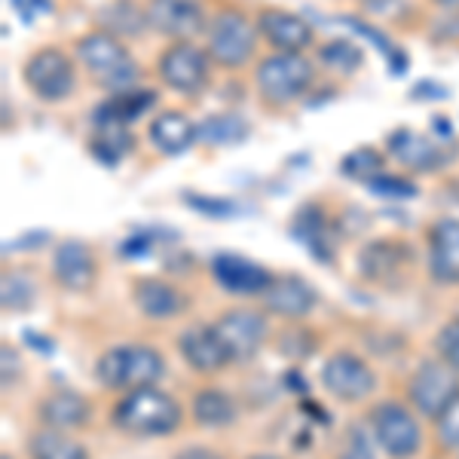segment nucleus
Wrapping results in <instances>:
<instances>
[{"mask_svg":"<svg viewBox=\"0 0 459 459\" xmlns=\"http://www.w3.org/2000/svg\"><path fill=\"white\" fill-rule=\"evenodd\" d=\"M53 276L65 291H89L99 279V264H95L92 248L80 239H65L53 255Z\"/></svg>","mask_w":459,"mask_h":459,"instance_id":"nucleus-15","label":"nucleus"},{"mask_svg":"<svg viewBox=\"0 0 459 459\" xmlns=\"http://www.w3.org/2000/svg\"><path fill=\"white\" fill-rule=\"evenodd\" d=\"M194 203L196 212H205V214H218V218H230L236 214L233 203H221V199H203V196H187Z\"/></svg>","mask_w":459,"mask_h":459,"instance_id":"nucleus-38","label":"nucleus"},{"mask_svg":"<svg viewBox=\"0 0 459 459\" xmlns=\"http://www.w3.org/2000/svg\"><path fill=\"white\" fill-rule=\"evenodd\" d=\"M175 459H224L214 447H203V444H194V447H184L181 454H175Z\"/></svg>","mask_w":459,"mask_h":459,"instance_id":"nucleus-39","label":"nucleus"},{"mask_svg":"<svg viewBox=\"0 0 459 459\" xmlns=\"http://www.w3.org/2000/svg\"><path fill=\"white\" fill-rule=\"evenodd\" d=\"M389 157H395V162H402L411 172H438L444 162H450V151H444L438 142L420 135L413 129H398L389 135L386 142Z\"/></svg>","mask_w":459,"mask_h":459,"instance_id":"nucleus-16","label":"nucleus"},{"mask_svg":"<svg viewBox=\"0 0 459 459\" xmlns=\"http://www.w3.org/2000/svg\"><path fill=\"white\" fill-rule=\"evenodd\" d=\"M322 386L340 402H361L374 392L377 377L361 355L334 352L322 365Z\"/></svg>","mask_w":459,"mask_h":459,"instance_id":"nucleus-12","label":"nucleus"},{"mask_svg":"<svg viewBox=\"0 0 459 459\" xmlns=\"http://www.w3.org/2000/svg\"><path fill=\"white\" fill-rule=\"evenodd\" d=\"M257 22H251L239 10H221L209 19L205 28V53L212 65L227 71L246 68L257 49Z\"/></svg>","mask_w":459,"mask_h":459,"instance_id":"nucleus-5","label":"nucleus"},{"mask_svg":"<svg viewBox=\"0 0 459 459\" xmlns=\"http://www.w3.org/2000/svg\"><path fill=\"white\" fill-rule=\"evenodd\" d=\"M22 80L40 101H65L77 89V68H74V58L65 49L43 47L25 62Z\"/></svg>","mask_w":459,"mask_h":459,"instance_id":"nucleus-8","label":"nucleus"},{"mask_svg":"<svg viewBox=\"0 0 459 459\" xmlns=\"http://www.w3.org/2000/svg\"><path fill=\"white\" fill-rule=\"evenodd\" d=\"M28 456L31 459H89V450L74 441L68 432L58 429H40L28 438Z\"/></svg>","mask_w":459,"mask_h":459,"instance_id":"nucleus-27","label":"nucleus"},{"mask_svg":"<svg viewBox=\"0 0 459 459\" xmlns=\"http://www.w3.org/2000/svg\"><path fill=\"white\" fill-rule=\"evenodd\" d=\"M132 147H135V135L129 132V123L95 117V132L89 138V151H92L95 160L105 162V166H117Z\"/></svg>","mask_w":459,"mask_h":459,"instance_id":"nucleus-25","label":"nucleus"},{"mask_svg":"<svg viewBox=\"0 0 459 459\" xmlns=\"http://www.w3.org/2000/svg\"><path fill=\"white\" fill-rule=\"evenodd\" d=\"M212 276L224 291L230 294H261L266 291V285L273 282V273L266 266L248 261L246 255H236V251H221L212 257Z\"/></svg>","mask_w":459,"mask_h":459,"instance_id":"nucleus-14","label":"nucleus"},{"mask_svg":"<svg viewBox=\"0 0 459 459\" xmlns=\"http://www.w3.org/2000/svg\"><path fill=\"white\" fill-rule=\"evenodd\" d=\"M368 187L374 190V194H380V196H413L417 194V187H413L411 181H404V178H389V175H380L377 181H371Z\"/></svg>","mask_w":459,"mask_h":459,"instance_id":"nucleus-36","label":"nucleus"},{"mask_svg":"<svg viewBox=\"0 0 459 459\" xmlns=\"http://www.w3.org/2000/svg\"><path fill=\"white\" fill-rule=\"evenodd\" d=\"M294 233L303 239V246L313 248V255L322 264H328L331 257H334V255H331V248H328V218H325L322 209H316V205L300 209L298 221H294Z\"/></svg>","mask_w":459,"mask_h":459,"instance_id":"nucleus-28","label":"nucleus"},{"mask_svg":"<svg viewBox=\"0 0 459 459\" xmlns=\"http://www.w3.org/2000/svg\"><path fill=\"white\" fill-rule=\"evenodd\" d=\"M214 331H218L221 346H224L227 359L233 365H246V361L255 359L266 343V337H270L266 316L257 313V309H227L214 322Z\"/></svg>","mask_w":459,"mask_h":459,"instance_id":"nucleus-10","label":"nucleus"},{"mask_svg":"<svg viewBox=\"0 0 459 459\" xmlns=\"http://www.w3.org/2000/svg\"><path fill=\"white\" fill-rule=\"evenodd\" d=\"M92 417V407L80 392L74 389H56L43 398L40 404V423L47 429H58V432H74L83 429Z\"/></svg>","mask_w":459,"mask_h":459,"instance_id":"nucleus-22","label":"nucleus"},{"mask_svg":"<svg viewBox=\"0 0 459 459\" xmlns=\"http://www.w3.org/2000/svg\"><path fill=\"white\" fill-rule=\"evenodd\" d=\"M160 80L178 95H199L212 83V58L194 40L169 43L157 62Z\"/></svg>","mask_w":459,"mask_h":459,"instance_id":"nucleus-7","label":"nucleus"},{"mask_svg":"<svg viewBox=\"0 0 459 459\" xmlns=\"http://www.w3.org/2000/svg\"><path fill=\"white\" fill-rule=\"evenodd\" d=\"M435 435L444 450H459V395L435 417Z\"/></svg>","mask_w":459,"mask_h":459,"instance_id":"nucleus-33","label":"nucleus"},{"mask_svg":"<svg viewBox=\"0 0 459 459\" xmlns=\"http://www.w3.org/2000/svg\"><path fill=\"white\" fill-rule=\"evenodd\" d=\"M34 282L28 279V273L22 270H6L0 279V303H4L6 313H22L34 303Z\"/></svg>","mask_w":459,"mask_h":459,"instance_id":"nucleus-30","label":"nucleus"},{"mask_svg":"<svg viewBox=\"0 0 459 459\" xmlns=\"http://www.w3.org/2000/svg\"><path fill=\"white\" fill-rule=\"evenodd\" d=\"M438 6H444V10H450V13H459V0H435Z\"/></svg>","mask_w":459,"mask_h":459,"instance_id":"nucleus-40","label":"nucleus"},{"mask_svg":"<svg viewBox=\"0 0 459 459\" xmlns=\"http://www.w3.org/2000/svg\"><path fill=\"white\" fill-rule=\"evenodd\" d=\"M435 350H438V359L447 361L450 368L459 371V318L447 322L435 337Z\"/></svg>","mask_w":459,"mask_h":459,"instance_id":"nucleus-35","label":"nucleus"},{"mask_svg":"<svg viewBox=\"0 0 459 459\" xmlns=\"http://www.w3.org/2000/svg\"><path fill=\"white\" fill-rule=\"evenodd\" d=\"M368 423H371V435H374L377 447L389 459H413L420 454L423 432H420V423L411 407H404L398 402H380L371 407Z\"/></svg>","mask_w":459,"mask_h":459,"instance_id":"nucleus-6","label":"nucleus"},{"mask_svg":"<svg viewBox=\"0 0 459 459\" xmlns=\"http://www.w3.org/2000/svg\"><path fill=\"white\" fill-rule=\"evenodd\" d=\"M99 31H108L120 40H132V37H142L147 28V13L142 4L135 0H110L99 10Z\"/></svg>","mask_w":459,"mask_h":459,"instance_id":"nucleus-24","label":"nucleus"},{"mask_svg":"<svg viewBox=\"0 0 459 459\" xmlns=\"http://www.w3.org/2000/svg\"><path fill=\"white\" fill-rule=\"evenodd\" d=\"M147 135H151V144L160 153L178 157V153L190 151L199 142V126L187 114H181V110H162V114L151 120Z\"/></svg>","mask_w":459,"mask_h":459,"instance_id":"nucleus-21","label":"nucleus"},{"mask_svg":"<svg viewBox=\"0 0 459 459\" xmlns=\"http://www.w3.org/2000/svg\"><path fill=\"white\" fill-rule=\"evenodd\" d=\"M255 22L261 40L270 43L276 53H303L316 40V31L307 19L298 16V13L279 10V6H266V10L257 13Z\"/></svg>","mask_w":459,"mask_h":459,"instance_id":"nucleus-13","label":"nucleus"},{"mask_svg":"<svg viewBox=\"0 0 459 459\" xmlns=\"http://www.w3.org/2000/svg\"><path fill=\"white\" fill-rule=\"evenodd\" d=\"M459 395V371L444 359H429L413 371L407 398L420 417L435 420L438 413Z\"/></svg>","mask_w":459,"mask_h":459,"instance_id":"nucleus-9","label":"nucleus"},{"mask_svg":"<svg viewBox=\"0 0 459 459\" xmlns=\"http://www.w3.org/2000/svg\"><path fill=\"white\" fill-rule=\"evenodd\" d=\"M261 303L266 313L282 316V318H303L316 309L318 294L309 282H303L300 276H273V282L266 285L261 294Z\"/></svg>","mask_w":459,"mask_h":459,"instance_id":"nucleus-17","label":"nucleus"},{"mask_svg":"<svg viewBox=\"0 0 459 459\" xmlns=\"http://www.w3.org/2000/svg\"><path fill=\"white\" fill-rule=\"evenodd\" d=\"M0 374H4V389H10V383H16L22 374V359L10 343H4L0 350Z\"/></svg>","mask_w":459,"mask_h":459,"instance_id":"nucleus-37","label":"nucleus"},{"mask_svg":"<svg viewBox=\"0 0 459 459\" xmlns=\"http://www.w3.org/2000/svg\"><path fill=\"white\" fill-rule=\"evenodd\" d=\"M190 411H194V420L196 426L203 429H224L236 420V402L233 395L224 389H214V386H205L199 389L194 395V404H190Z\"/></svg>","mask_w":459,"mask_h":459,"instance_id":"nucleus-26","label":"nucleus"},{"mask_svg":"<svg viewBox=\"0 0 459 459\" xmlns=\"http://www.w3.org/2000/svg\"><path fill=\"white\" fill-rule=\"evenodd\" d=\"M166 374V361L153 346L144 343H126L114 346L99 359L95 365V377L105 389H144V386H157L160 377Z\"/></svg>","mask_w":459,"mask_h":459,"instance_id":"nucleus-3","label":"nucleus"},{"mask_svg":"<svg viewBox=\"0 0 459 459\" xmlns=\"http://www.w3.org/2000/svg\"><path fill=\"white\" fill-rule=\"evenodd\" d=\"M316 83V65L303 53H273L255 71L257 95L273 108H285L303 99Z\"/></svg>","mask_w":459,"mask_h":459,"instance_id":"nucleus-4","label":"nucleus"},{"mask_svg":"<svg viewBox=\"0 0 459 459\" xmlns=\"http://www.w3.org/2000/svg\"><path fill=\"white\" fill-rule=\"evenodd\" d=\"M411 261H413L411 246H404L398 239H377L361 251L359 266L365 279L386 285L392 279H402L404 266H411Z\"/></svg>","mask_w":459,"mask_h":459,"instance_id":"nucleus-20","label":"nucleus"},{"mask_svg":"<svg viewBox=\"0 0 459 459\" xmlns=\"http://www.w3.org/2000/svg\"><path fill=\"white\" fill-rule=\"evenodd\" d=\"M0 459H13V456H10V454H4V456H0Z\"/></svg>","mask_w":459,"mask_h":459,"instance_id":"nucleus-42","label":"nucleus"},{"mask_svg":"<svg viewBox=\"0 0 459 459\" xmlns=\"http://www.w3.org/2000/svg\"><path fill=\"white\" fill-rule=\"evenodd\" d=\"M144 13L151 31L172 43L194 40L196 34H205V28H209L203 0H147Z\"/></svg>","mask_w":459,"mask_h":459,"instance_id":"nucleus-11","label":"nucleus"},{"mask_svg":"<svg viewBox=\"0 0 459 459\" xmlns=\"http://www.w3.org/2000/svg\"><path fill=\"white\" fill-rule=\"evenodd\" d=\"M383 166H386V157L377 147H359V151L346 153L343 162H340V172L352 178V181L371 184L383 175Z\"/></svg>","mask_w":459,"mask_h":459,"instance_id":"nucleus-29","label":"nucleus"},{"mask_svg":"<svg viewBox=\"0 0 459 459\" xmlns=\"http://www.w3.org/2000/svg\"><path fill=\"white\" fill-rule=\"evenodd\" d=\"M132 298L147 318H157V322L175 318L187 309V298L166 279H138V285L132 288Z\"/></svg>","mask_w":459,"mask_h":459,"instance_id":"nucleus-23","label":"nucleus"},{"mask_svg":"<svg viewBox=\"0 0 459 459\" xmlns=\"http://www.w3.org/2000/svg\"><path fill=\"white\" fill-rule=\"evenodd\" d=\"M74 53H77V62L83 65L89 77L101 89H108L110 95L138 89L142 68L135 65L129 47H126L120 37L108 31H89L74 43Z\"/></svg>","mask_w":459,"mask_h":459,"instance_id":"nucleus-1","label":"nucleus"},{"mask_svg":"<svg viewBox=\"0 0 459 459\" xmlns=\"http://www.w3.org/2000/svg\"><path fill=\"white\" fill-rule=\"evenodd\" d=\"M114 423L135 438H166L181 426V404L157 386L132 389L117 402Z\"/></svg>","mask_w":459,"mask_h":459,"instance_id":"nucleus-2","label":"nucleus"},{"mask_svg":"<svg viewBox=\"0 0 459 459\" xmlns=\"http://www.w3.org/2000/svg\"><path fill=\"white\" fill-rule=\"evenodd\" d=\"M337 459H377L374 444L368 438V432L361 426H350L340 444V456Z\"/></svg>","mask_w":459,"mask_h":459,"instance_id":"nucleus-34","label":"nucleus"},{"mask_svg":"<svg viewBox=\"0 0 459 459\" xmlns=\"http://www.w3.org/2000/svg\"><path fill=\"white\" fill-rule=\"evenodd\" d=\"M429 273L441 285H459V221L441 218L429 233Z\"/></svg>","mask_w":459,"mask_h":459,"instance_id":"nucleus-19","label":"nucleus"},{"mask_svg":"<svg viewBox=\"0 0 459 459\" xmlns=\"http://www.w3.org/2000/svg\"><path fill=\"white\" fill-rule=\"evenodd\" d=\"M178 352L199 374H214L230 365L214 325H190V328H184L178 334Z\"/></svg>","mask_w":459,"mask_h":459,"instance_id":"nucleus-18","label":"nucleus"},{"mask_svg":"<svg viewBox=\"0 0 459 459\" xmlns=\"http://www.w3.org/2000/svg\"><path fill=\"white\" fill-rule=\"evenodd\" d=\"M248 459H279V456H266V454H264V456H248Z\"/></svg>","mask_w":459,"mask_h":459,"instance_id":"nucleus-41","label":"nucleus"},{"mask_svg":"<svg viewBox=\"0 0 459 459\" xmlns=\"http://www.w3.org/2000/svg\"><path fill=\"white\" fill-rule=\"evenodd\" d=\"M248 132L246 120H239L236 114H214L203 126H199V138L209 144H233L242 142Z\"/></svg>","mask_w":459,"mask_h":459,"instance_id":"nucleus-31","label":"nucleus"},{"mask_svg":"<svg viewBox=\"0 0 459 459\" xmlns=\"http://www.w3.org/2000/svg\"><path fill=\"white\" fill-rule=\"evenodd\" d=\"M318 62L337 74H352L355 68H361V53L350 40H331L318 49Z\"/></svg>","mask_w":459,"mask_h":459,"instance_id":"nucleus-32","label":"nucleus"}]
</instances>
